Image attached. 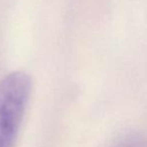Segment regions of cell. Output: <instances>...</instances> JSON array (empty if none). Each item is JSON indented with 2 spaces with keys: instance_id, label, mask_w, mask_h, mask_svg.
I'll return each instance as SVG.
<instances>
[{
  "instance_id": "6da1fadb",
  "label": "cell",
  "mask_w": 147,
  "mask_h": 147,
  "mask_svg": "<svg viewBox=\"0 0 147 147\" xmlns=\"http://www.w3.org/2000/svg\"><path fill=\"white\" fill-rule=\"evenodd\" d=\"M32 81L25 71L8 74L0 82V147H15L31 94Z\"/></svg>"
}]
</instances>
